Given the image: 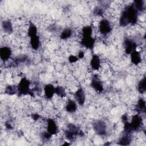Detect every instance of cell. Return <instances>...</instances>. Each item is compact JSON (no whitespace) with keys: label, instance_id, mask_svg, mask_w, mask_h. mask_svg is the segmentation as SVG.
<instances>
[{"label":"cell","instance_id":"6da1fadb","mask_svg":"<svg viewBox=\"0 0 146 146\" xmlns=\"http://www.w3.org/2000/svg\"><path fill=\"white\" fill-rule=\"evenodd\" d=\"M112 30V26L110 22L106 19H102L98 25V31L103 35H107L111 32Z\"/></svg>","mask_w":146,"mask_h":146},{"label":"cell","instance_id":"7a4b0ae2","mask_svg":"<svg viewBox=\"0 0 146 146\" xmlns=\"http://www.w3.org/2000/svg\"><path fill=\"white\" fill-rule=\"evenodd\" d=\"M30 82L25 78H22L17 86V91L21 95H25L30 91Z\"/></svg>","mask_w":146,"mask_h":146},{"label":"cell","instance_id":"3957f363","mask_svg":"<svg viewBox=\"0 0 146 146\" xmlns=\"http://www.w3.org/2000/svg\"><path fill=\"white\" fill-rule=\"evenodd\" d=\"M94 129L99 135H103L106 133V124L102 120H96L94 123Z\"/></svg>","mask_w":146,"mask_h":146},{"label":"cell","instance_id":"277c9868","mask_svg":"<svg viewBox=\"0 0 146 146\" xmlns=\"http://www.w3.org/2000/svg\"><path fill=\"white\" fill-rule=\"evenodd\" d=\"M124 51L127 54H131V52L136 50L137 44L132 39H126L124 42Z\"/></svg>","mask_w":146,"mask_h":146},{"label":"cell","instance_id":"5b68a950","mask_svg":"<svg viewBox=\"0 0 146 146\" xmlns=\"http://www.w3.org/2000/svg\"><path fill=\"white\" fill-rule=\"evenodd\" d=\"M46 128L47 131L51 133L52 135H55L58 133V127L55 120L53 119H48L46 121Z\"/></svg>","mask_w":146,"mask_h":146},{"label":"cell","instance_id":"8992f818","mask_svg":"<svg viewBox=\"0 0 146 146\" xmlns=\"http://www.w3.org/2000/svg\"><path fill=\"white\" fill-rule=\"evenodd\" d=\"M74 97L76 101L79 105L82 106L84 104L86 100V96L84 91L82 88H79L76 91L74 94Z\"/></svg>","mask_w":146,"mask_h":146},{"label":"cell","instance_id":"52a82bcc","mask_svg":"<svg viewBox=\"0 0 146 146\" xmlns=\"http://www.w3.org/2000/svg\"><path fill=\"white\" fill-rule=\"evenodd\" d=\"M11 55V48L9 47L4 46L0 49V58L2 60L5 62L7 60Z\"/></svg>","mask_w":146,"mask_h":146},{"label":"cell","instance_id":"ba28073f","mask_svg":"<svg viewBox=\"0 0 146 146\" xmlns=\"http://www.w3.org/2000/svg\"><path fill=\"white\" fill-rule=\"evenodd\" d=\"M91 67L94 70H98L101 67V60L98 55H94L90 60Z\"/></svg>","mask_w":146,"mask_h":146},{"label":"cell","instance_id":"9c48e42d","mask_svg":"<svg viewBox=\"0 0 146 146\" xmlns=\"http://www.w3.org/2000/svg\"><path fill=\"white\" fill-rule=\"evenodd\" d=\"M55 87L51 84H47L44 88V95L46 99H51L55 94Z\"/></svg>","mask_w":146,"mask_h":146},{"label":"cell","instance_id":"30bf717a","mask_svg":"<svg viewBox=\"0 0 146 146\" xmlns=\"http://www.w3.org/2000/svg\"><path fill=\"white\" fill-rule=\"evenodd\" d=\"M81 44L87 48L91 49L94 45L95 39L92 36L82 37L81 39Z\"/></svg>","mask_w":146,"mask_h":146},{"label":"cell","instance_id":"8fae6325","mask_svg":"<svg viewBox=\"0 0 146 146\" xmlns=\"http://www.w3.org/2000/svg\"><path fill=\"white\" fill-rule=\"evenodd\" d=\"M131 62L135 65H138L139 64H141V56L140 53L135 50L131 53L130 55Z\"/></svg>","mask_w":146,"mask_h":146},{"label":"cell","instance_id":"7c38bea8","mask_svg":"<svg viewBox=\"0 0 146 146\" xmlns=\"http://www.w3.org/2000/svg\"><path fill=\"white\" fill-rule=\"evenodd\" d=\"M91 87L98 92H102L103 91V86L102 82L97 78H93L91 82Z\"/></svg>","mask_w":146,"mask_h":146},{"label":"cell","instance_id":"4fadbf2b","mask_svg":"<svg viewBox=\"0 0 146 146\" xmlns=\"http://www.w3.org/2000/svg\"><path fill=\"white\" fill-rule=\"evenodd\" d=\"M77 110V104L73 100H68L66 104V110L69 113H74Z\"/></svg>","mask_w":146,"mask_h":146},{"label":"cell","instance_id":"5bb4252c","mask_svg":"<svg viewBox=\"0 0 146 146\" xmlns=\"http://www.w3.org/2000/svg\"><path fill=\"white\" fill-rule=\"evenodd\" d=\"M30 43L31 48L33 50H37L40 47V40L39 36L38 35H36L35 36L31 38Z\"/></svg>","mask_w":146,"mask_h":146},{"label":"cell","instance_id":"9a60e30c","mask_svg":"<svg viewBox=\"0 0 146 146\" xmlns=\"http://www.w3.org/2000/svg\"><path fill=\"white\" fill-rule=\"evenodd\" d=\"M2 28L4 31L6 33H11L13 31L12 23L9 21H5L2 23Z\"/></svg>","mask_w":146,"mask_h":146},{"label":"cell","instance_id":"2e32d148","mask_svg":"<svg viewBox=\"0 0 146 146\" xmlns=\"http://www.w3.org/2000/svg\"><path fill=\"white\" fill-rule=\"evenodd\" d=\"M136 109L137 111L141 112V113L145 112V102L144 99L143 98H140L137 102L136 106Z\"/></svg>","mask_w":146,"mask_h":146},{"label":"cell","instance_id":"e0dca14e","mask_svg":"<svg viewBox=\"0 0 146 146\" xmlns=\"http://www.w3.org/2000/svg\"><path fill=\"white\" fill-rule=\"evenodd\" d=\"M131 141H132L131 137L129 136V133H127L125 135H124V136L121 137L118 143L120 145H129L131 142Z\"/></svg>","mask_w":146,"mask_h":146},{"label":"cell","instance_id":"ac0fdd59","mask_svg":"<svg viewBox=\"0 0 146 146\" xmlns=\"http://www.w3.org/2000/svg\"><path fill=\"white\" fill-rule=\"evenodd\" d=\"M72 34V31L70 28H66L64 29L60 35V38L62 39L66 40L70 38Z\"/></svg>","mask_w":146,"mask_h":146},{"label":"cell","instance_id":"d6986e66","mask_svg":"<svg viewBox=\"0 0 146 146\" xmlns=\"http://www.w3.org/2000/svg\"><path fill=\"white\" fill-rule=\"evenodd\" d=\"M92 28L91 26H86L83 27L82 30V37H88L91 36L92 34Z\"/></svg>","mask_w":146,"mask_h":146},{"label":"cell","instance_id":"ffe728a7","mask_svg":"<svg viewBox=\"0 0 146 146\" xmlns=\"http://www.w3.org/2000/svg\"><path fill=\"white\" fill-rule=\"evenodd\" d=\"M37 28L36 27V26H35L33 23H31L29 29H28V31H27V35L28 36L31 38L33 36H35L36 35H37Z\"/></svg>","mask_w":146,"mask_h":146},{"label":"cell","instance_id":"44dd1931","mask_svg":"<svg viewBox=\"0 0 146 146\" xmlns=\"http://www.w3.org/2000/svg\"><path fill=\"white\" fill-rule=\"evenodd\" d=\"M137 90L139 93L143 94L145 91V77L144 76L143 78L140 79V82L138 83L137 86Z\"/></svg>","mask_w":146,"mask_h":146},{"label":"cell","instance_id":"7402d4cb","mask_svg":"<svg viewBox=\"0 0 146 146\" xmlns=\"http://www.w3.org/2000/svg\"><path fill=\"white\" fill-rule=\"evenodd\" d=\"M55 94H56L58 96L62 98L66 96V93L64 88L61 86H58L55 88Z\"/></svg>","mask_w":146,"mask_h":146},{"label":"cell","instance_id":"603a6c76","mask_svg":"<svg viewBox=\"0 0 146 146\" xmlns=\"http://www.w3.org/2000/svg\"><path fill=\"white\" fill-rule=\"evenodd\" d=\"M16 91H17V88H16L15 86L11 85L7 86L5 89V92L8 95H10L14 94L16 92Z\"/></svg>","mask_w":146,"mask_h":146},{"label":"cell","instance_id":"cb8c5ba5","mask_svg":"<svg viewBox=\"0 0 146 146\" xmlns=\"http://www.w3.org/2000/svg\"><path fill=\"white\" fill-rule=\"evenodd\" d=\"M78 58L77 56L74 55H71L69 57H68V60L70 63H75L76 61H78Z\"/></svg>","mask_w":146,"mask_h":146}]
</instances>
